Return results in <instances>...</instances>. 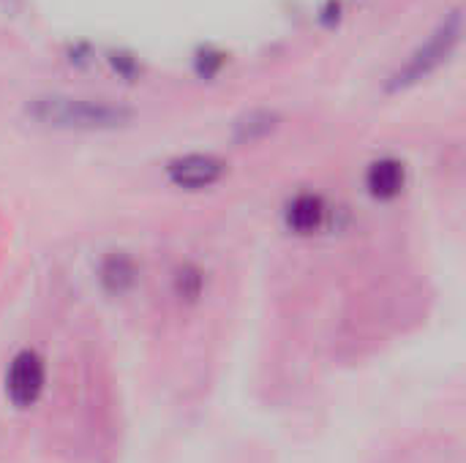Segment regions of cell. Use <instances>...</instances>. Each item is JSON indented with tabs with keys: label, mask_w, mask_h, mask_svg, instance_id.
I'll return each instance as SVG.
<instances>
[{
	"label": "cell",
	"mask_w": 466,
	"mask_h": 463,
	"mask_svg": "<svg viewBox=\"0 0 466 463\" xmlns=\"http://www.w3.org/2000/svg\"><path fill=\"white\" fill-rule=\"evenodd\" d=\"M30 115L41 126L66 128V131H112L131 123L134 112L123 104L101 98H71V96H46L35 98Z\"/></svg>",
	"instance_id": "1"
},
{
	"label": "cell",
	"mask_w": 466,
	"mask_h": 463,
	"mask_svg": "<svg viewBox=\"0 0 466 463\" xmlns=\"http://www.w3.org/2000/svg\"><path fill=\"white\" fill-rule=\"evenodd\" d=\"M461 25H464V16H461V8L451 11V16H445L440 22V27L426 38V44H420L412 57L401 65V71L393 76L390 87L399 90V87H407V85H415L420 82L423 76H429L434 68H440L451 55L453 49L459 46L461 41Z\"/></svg>",
	"instance_id": "2"
},
{
	"label": "cell",
	"mask_w": 466,
	"mask_h": 463,
	"mask_svg": "<svg viewBox=\"0 0 466 463\" xmlns=\"http://www.w3.org/2000/svg\"><path fill=\"white\" fill-rule=\"evenodd\" d=\"M44 390V363L35 352H19L5 374V393L14 407L27 409Z\"/></svg>",
	"instance_id": "3"
},
{
	"label": "cell",
	"mask_w": 466,
	"mask_h": 463,
	"mask_svg": "<svg viewBox=\"0 0 466 463\" xmlns=\"http://www.w3.org/2000/svg\"><path fill=\"white\" fill-rule=\"evenodd\" d=\"M221 175H224V161L216 156H205V153L180 156L167 164L169 183L183 191H205V188L216 186L221 180Z\"/></svg>",
	"instance_id": "4"
},
{
	"label": "cell",
	"mask_w": 466,
	"mask_h": 463,
	"mask_svg": "<svg viewBox=\"0 0 466 463\" xmlns=\"http://www.w3.org/2000/svg\"><path fill=\"white\" fill-rule=\"evenodd\" d=\"M407 172L396 158H380L366 172V188L374 199H396L404 191Z\"/></svg>",
	"instance_id": "5"
},
{
	"label": "cell",
	"mask_w": 466,
	"mask_h": 463,
	"mask_svg": "<svg viewBox=\"0 0 466 463\" xmlns=\"http://www.w3.org/2000/svg\"><path fill=\"white\" fill-rule=\"evenodd\" d=\"M287 226L295 235H314L322 229L328 207L322 202V196L317 194H298L289 205H287Z\"/></svg>",
	"instance_id": "6"
},
{
	"label": "cell",
	"mask_w": 466,
	"mask_h": 463,
	"mask_svg": "<svg viewBox=\"0 0 466 463\" xmlns=\"http://www.w3.org/2000/svg\"><path fill=\"white\" fill-rule=\"evenodd\" d=\"M279 123V115L276 112H268V109H254L243 117L235 120V139L238 142H257V139H265Z\"/></svg>",
	"instance_id": "7"
},
{
	"label": "cell",
	"mask_w": 466,
	"mask_h": 463,
	"mask_svg": "<svg viewBox=\"0 0 466 463\" xmlns=\"http://www.w3.org/2000/svg\"><path fill=\"white\" fill-rule=\"evenodd\" d=\"M104 281L115 292H123L126 287H131L134 284V267H131V262L126 257H112L104 265Z\"/></svg>",
	"instance_id": "8"
}]
</instances>
